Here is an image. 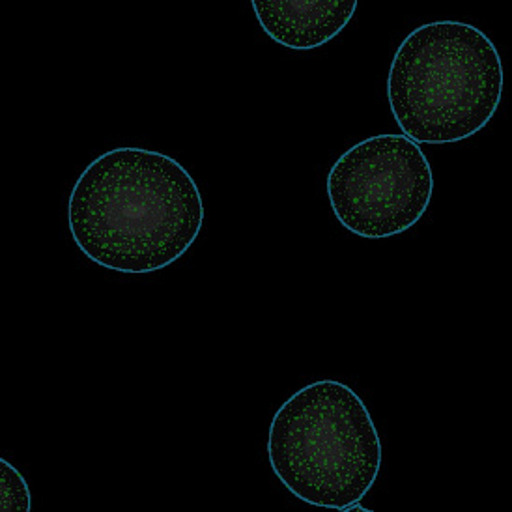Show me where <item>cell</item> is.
Segmentation results:
<instances>
[{"instance_id":"obj_6","label":"cell","mask_w":512,"mask_h":512,"mask_svg":"<svg viewBox=\"0 0 512 512\" xmlns=\"http://www.w3.org/2000/svg\"><path fill=\"white\" fill-rule=\"evenodd\" d=\"M32 507L29 484L8 460H0V509L29 512Z\"/></svg>"},{"instance_id":"obj_2","label":"cell","mask_w":512,"mask_h":512,"mask_svg":"<svg viewBox=\"0 0 512 512\" xmlns=\"http://www.w3.org/2000/svg\"><path fill=\"white\" fill-rule=\"evenodd\" d=\"M503 96V62L483 30L434 21L400 43L387 100L404 137L417 144L466 141L488 126Z\"/></svg>"},{"instance_id":"obj_3","label":"cell","mask_w":512,"mask_h":512,"mask_svg":"<svg viewBox=\"0 0 512 512\" xmlns=\"http://www.w3.org/2000/svg\"><path fill=\"white\" fill-rule=\"evenodd\" d=\"M275 477L307 505L344 511L361 503L382 470V441L367 404L350 385L301 387L271 419Z\"/></svg>"},{"instance_id":"obj_4","label":"cell","mask_w":512,"mask_h":512,"mask_svg":"<svg viewBox=\"0 0 512 512\" xmlns=\"http://www.w3.org/2000/svg\"><path fill=\"white\" fill-rule=\"evenodd\" d=\"M326 187L342 227L365 240H385L427 214L434 174L419 144L384 133L348 148L329 169Z\"/></svg>"},{"instance_id":"obj_5","label":"cell","mask_w":512,"mask_h":512,"mask_svg":"<svg viewBox=\"0 0 512 512\" xmlns=\"http://www.w3.org/2000/svg\"><path fill=\"white\" fill-rule=\"evenodd\" d=\"M251 6L273 42L292 51H311L348 27L357 0H251Z\"/></svg>"},{"instance_id":"obj_1","label":"cell","mask_w":512,"mask_h":512,"mask_svg":"<svg viewBox=\"0 0 512 512\" xmlns=\"http://www.w3.org/2000/svg\"><path fill=\"white\" fill-rule=\"evenodd\" d=\"M68 225L88 260L143 275L169 268L197 242L204 202L180 161L122 146L81 172L68 200Z\"/></svg>"}]
</instances>
